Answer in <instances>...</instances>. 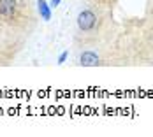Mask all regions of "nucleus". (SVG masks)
Here are the masks:
<instances>
[{
    "mask_svg": "<svg viewBox=\"0 0 153 137\" xmlns=\"http://www.w3.org/2000/svg\"><path fill=\"white\" fill-rule=\"evenodd\" d=\"M77 28L81 32H92L95 27H97V16L93 11L90 9H85V11H81L79 14H77Z\"/></svg>",
    "mask_w": 153,
    "mask_h": 137,
    "instance_id": "obj_1",
    "label": "nucleus"
},
{
    "mask_svg": "<svg viewBox=\"0 0 153 137\" xmlns=\"http://www.w3.org/2000/svg\"><path fill=\"white\" fill-rule=\"evenodd\" d=\"M18 11V2L16 0H0V18L4 19H13Z\"/></svg>",
    "mask_w": 153,
    "mask_h": 137,
    "instance_id": "obj_2",
    "label": "nucleus"
},
{
    "mask_svg": "<svg viewBox=\"0 0 153 137\" xmlns=\"http://www.w3.org/2000/svg\"><path fill=\"white\" fill-rule=\"evenodd\" d=\"M79 63L83 67H95V65H99V55L93 51H85L79 56Z\"/></svg>",
    "mask_w": 153,
    "mask_h": 137,
    "instance_id": "obj_3",
    "label": "nucleus"
},
{
    "mask_svg": "<svg viewBox=\"0 0 153 137\" xmlns=\"http://www.w3.org/2000/svg\"><path fill=\"white\" fill-rule=\"evenodd\" d=\"M37 11H39V14H41V18L44 21H49L51 19V5L48 4L46 0H39L37 2Z\"/></svg>",
    "mask_w": 153,
    "mask_h": 137,
    "instance_id": "obj_4",
    "label": "nucleus"
},
{
    "mask_svg": "<svg viewBox=\"0 0 153 137\" xmlns=\"http://www.w3.org/2000/svg\"><path fill=\"white\" fill-rule=\"evenodd\" d=\"M67 56H69V51H63L60 56H58V65H62V63H65V60H67Z\"/></svg>",
    "mask_w": 153,
    "mask_h": 137,
    "instance_id": "obj_5",
    "label": "nucleus"
},
{
    "mask_svg": "<svg viewBox=\"0 0 153 137\" xmlns=\"http://www.w3.org/2000/svg\"><path fill=\"white\" fill-rule=\"evenodd\" d=\"M60 2H62V0H51V2H49V5H51V9H55V7H58V5H60Z\"/></svg>",
    "mask_w": 153,
    "mask_h": 137,
    "instance_id": "obj_6",
    "label": "nucleus"
}]
</instances>
